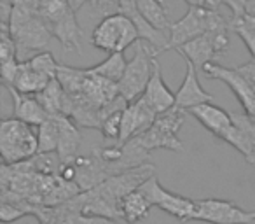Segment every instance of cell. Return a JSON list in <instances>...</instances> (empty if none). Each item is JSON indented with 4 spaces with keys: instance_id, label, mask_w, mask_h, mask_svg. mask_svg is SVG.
I'll use <instances>...</instances> for the list:
<instances>
[{
    "instance_id": "1",
    "label": "cell",
    "mask_w": 255,
    "mask_h": 224,
    "mask_svg": "<svg viewBox=\"0 0 255 224\" xmlns=\"http://www.w3.org/2000/svg\"><path fill=\"white\" fill-rule=\"evenodd\" d=\"M9 32L18 47V60L26 61L30 53H39L49 46L53 33L39 12L14 5L9 19Z\"/></svg>"
},
{
    "instance_id": "2",
    "label": "cell",
    "mask_w": 255,
    "mask_h": 224,
    "mask_svg": "<svg viewBox=\"0 0 255 224\" xmlns=\"http://www.w3.org/2000/svg\"><path fill=\"white\" fill-rule=\"evenodd\" d=\"M140 40L138 28L129 16L123 12L105 16L91 33V44L107 53H124Z\"/></svg>"
},
{
    "instance_id": "3",
    "label": "cell",
    "mask_w": 255,
    "mask_h": 224,
    "mask_svg": "<svg viewBox=\"0 0 255 224\" xmlns=\"http://www.w3.org/2000/svg\"><path fill=\"white\" fill-rule=\"evenodd\" d=\"M39 153V139L32 125L19 119H4L0 125V154L7 165L26 161Z\"/></svg>"
},
{
    "instance_id": "4",
    "label": "cell",
    "mask_w": 255,
    "mask_h": 224,
    "mask_svg": "<svg viewBox=\"0 0 255 224\" xmlns=\"http://www.w3.org/2000/svg\"><path fill=\"white\" fill-rule=\"evenodd\" d=\"M156 49L150 44L138 40L135 44V56L128 61L124 75L117 82L119 93L128 102L140 98L149 84L154 72V61H156Z\"/></svg>"
},
{
    "instance_id": "5",
    "label": "cell",
    "mask_w": 255,
    "mask_h": 224,
    "mask_svg": "<svg viewBox=\"0 0 255 224\" xmlns=\"http://www.w3.org/2000/svg\"><path fill=\"white\" fill-rule=\"evenodd\" d=\"M154 165L145 163L140 165V167L129 168V170H124L121 174H114L107 179L105 182L98 186V191L103 198L109 200L112 205H116L121 210V202L126 198L129 193L136 191L150 175H154Z\"/></svg>"
},
{
    "instance_id": "6",
    "label": "cell",
    "mask_w": 255,
    "mask_h": 224,
    "mask_svg": "<svg viewBox=\"0 0 255 224\" xmlns=\"http://www.w3.org/2000/svg\"><path fill=\"white\" fill-rule=\"evenodd\" d=\"M140 191L150 200L154 207H159L161 210H164L170 216L177 217L180 221H192L196 214V200L185 198V196L175 195L170 193L168 189H164L159 184L156 174L150 175L142 186H140Z\"/></svg>"
},
{
    "instance_id": "7",
    "label": "cell",
    "mask_w": 255,
    "mask_h": 224,
    "mask_svg": "<svg viewBox=\"0 0 255 224\" xmlns=\"http://www.w3.org/2000/svg\"><path fill=\"white\" fill-rule=\"evenodd\" d=\"M192 221L210 224H252L255 221V212L243 210L227 200L206 198L196 200V214Z\"/></svg>"
},
{
    "instance_id": "8",
    "label": "cell",
    "mask_w": 255,
    "mask_h": 224,
    "mask_svg": "<svg viewBox=\"0 0 255 224\" xmlns=\"http://www.w3.org/2000/svg\"><path fill=\"white\" fill-rule=\"evenodd\" d=\"M227 47H229V30H226V32H205L203 35L177 47L175 51H178L184 56V60H189L196 68L203 70L206 63L215 61L219 54L226 53Z\"/></svg>"
},
{
    "instance_id": "9",
    "label": "cell",
    "mask_w": 255,
    "mask_h": 224,
    "mask_svg": "<svg viewBox=\"0 0 255 224\" xmlns=\"http://www.w3.org/2000/svg\"><path fill=\"white\" fill-rule=\"evenodd\" d=\"M206 32V7H189L178 21L171 23L168 49H177Z\"/></svg>"
},
{
    "instance_id": "10",
    "label": "cell",
    "mask_w": 255,
    "mask_h": 224,
    "mask_svg": "<svg viewBox=\"0 0 255 224\" xmlns=\"http://www.w3.org/2000/svg\"><path fill=\"white\" fill-rule=\"evenodd\" d=\"M75 167H77V177L75 184L81 188V191H89V189L98 188L102 182H105L110 177L109 165L93 151L88 156L75 158Z\"/></svg>"
},
{
    "instance_id": "11",
    "label": "cell",
    "mask_w": 255,
    "mask_h": 224,
    "mask_svg": "<svg viewBox=\"0 0 255 224\" xmlns=\"http://www.w3.org/2000/svg\"><path fill=\"white\" fill-rule=\"evenodd\" d=\"M185 70L187 72H185L184 82L180 84L178 91L175 93V105L184 110H189L196 105L212 102L213 95H210V93H206L205 89H203V86L199 84L198 72H196L198 68L189 60H185Z\"/></svg>"
},
{
    "instance_id": "12",
    "label": "cell",
    "mask_w": 255,
    "mask_h": 224,
    "mask_svg": "<svg viewBox=\"0 0 255 224\" xmlns=\"http://www.w3.org/2000/svg\"><path fill=\"white\" fill-rule=\"evenodd\" d=\"M187 114L194 116V118L205 126V130H208L212 135L219 137L220 140H224L226 133L229 132L231 126H233V118H231L229 112L212 102L192 107V109L187 110Z\"/></svg>"
},
{
    "instance_id": "13",
    "label": "cell",
    "mask_w": 255,
    "mask_h": 224,
    "mask_svg": "<svg viewBox=\"0 0 255 224\" xmlns=\"http://www.w3.org/2000/svg\"><path fill=\"white\" fill-rule=\"evenodd\" d=\"M5 88H7V91L12 96V112H14L16 119L28 123L32 126H40L49 118V114H47L46 109L42 107L40 100L37 98V95L19 93L12 86H5Z\"/></svg>"
},
{
    "instance_id": "14",
    "label": "cell",
    "mask_w": 255,
    "mask_h": 224,
    "mask_svg": "<svg viewBox=\"0 0 255 224\" xmlns=\"http://www.w3.org/2000/svg\"><path fill=\"white\" fill-rule=\"evenodd\" d=\"M49 30L54 39H58V42L63 46L65 51H77V53L82 51V37H84V33H82L81 26H79L74 9L67 11V14H63L56 23H53L49 26Z\"/></svg>"
},
{
    "instance_id": "15",
    "label": "cell",
    "mask_w": 255,
    "mask_h": 224,
    "mask_svg": "<svg viewBox=\"0 0 255 224\" xmlns=\"http://www.w3.org/2000/svg\"><path fill=\"white\" fill-rule=\"evenodd\" d=\"M54 118H56L58 128H60V140H58V151H56L58 156H60L61 163L63 161L75 160L82 140L81 126L65 114L54 116Z\"/></svg>"
},
{
    "instance_id": "16",
    "label": "cell",
    "mask_w": 255,
    "mask_h": 224,
    "mask_svg": "<svg viewBox=\"0 0 255 224\" xmlns=\"http://www.w3.org/2000/svg\"><path fill=\"white\" fill-rule=\"evenodd\" d=\"M143 98L156 109V112H164V110L175 107V93L168 88V84L163 79V72H161L159 61H154V72L150 77L149 84H147L145 91H143Z\"/></svg>"
},
{
    "instance_id": "17",
    "label": "cell",
    "mask_w": 255,
    "mask_h": 224,
    "mask_svg": "<svg viewBox=\"0 0 255 224\" xmlns=\"http://www.w3.org/2000/svg\"><path fill=\"white\" fill-rule=\"evenodd\" d=\"M140 142V146H143L147 151H154V149H168L173 151V153H182L184 151V146L178 140L177 133H171L168 130L161 128L154 123L150 128H147L145 132L138 133L135 137Z\"/></svg>"
},
{
    "instance_id": "18",
    "label": "cell",
    "mask_w": 255,
    "mask_h": 224,
    "mask_svg": "<svg viewBox=\"0 0 255 224\" xmlns=\"http://www.w3.org/2000/svg\"><path fill=\"white\" fill-rule=\"evenodd\" d=\"M152 207L154 205L150 203V200L140 189H136L121 202V221L126 224L140 223L149 217Z\"/></svg>"
},
{
    "instance_id": "19",
    "label": "cell",
    "mask_w": 255,
    "mask_h": 224,
    "mask_svg": "<svg viewBox=\"0 0 255 224\" xmlns=\"http://www.w3.org/2000/svg\"><path fill=\"white\" fill-rule=\"evenodd\" d=\"M51 79L47 75L37 72L35 68L30 67L28 60L19 61V70L16 74V79L12 82V88L18 89L19 93H26V95H39Z\"/></svg>"
},
{
    "instance_id": "20",
    "label": "cell",
    "mask_w": 255,
    "mask_h": 224,
    "mask_svg": "<svg viewBox=\"0 0 255 224\" xmlns=\"http://www.w3.org/2000/svg\"><path fill=\"white\" fill-rule=\"evenodd\" d=\"M135 4H136V9L140 11V14H142L154 28L170 33L171 23H170V18H168L166 7H164V4L161 0H135Z\"/></svg>"
},
{
    "instance_id": "21",
    "label": "cell",
    "mask_w": 255,
    "mask_h": 224,
    "mask_svg": "<svg viewBox=\"0 0 255 224\" xmlns=\"http://www.w3.org/2000/svg\"><path fill=\"white\" fill-rule=\"evenodd\" d=\"M37 98L40 100V103H42V107L46 109V112L49 116L63 114V105H65V98H67V93H65L61 82L58 81V77L51 79L49 84L37 95Z\"/></svg>"
},
{
    "instance_id": "22",
    "label": "cell",
    "mask_w": 255,
    "mask_h": 224,
    "mask_svg": "<svg viewBox=\"0 0 255 224\" xmlns=\"http://www.w3.org/2000/svg\"><path fill=\"white\" fill-rule=\"evenodd\" d=\"M126 65H128V61L123 53H110L102 63L95 65V67H89L88 72L89 74L100 75V77H105V79H109V81L119 82L121 77L124 75Z\"/></svg>"
},
{
    "instance_id": "23",
    "label": "cell",
    "mask_w": 255,
    "mask_h": 224,
    "mask_svg": "<svg viewBox=\"0 0 255 224\" xmlns=\"http://www.w3.org/2000/svg\"><path fill=\"white\" fill-rule=\"evenodd\" d=\"M86 75H88L86 68H75V67H68L65 63H60L56 77L61 82L67 95H79L82 91V86H84Z\"/></svg>"
},
{
    "instance_id": "24",
    "label": "cell",
    "mask_w": 255,
    "mask_h": 224,
    "mask_svg": "<svg viewBox=\"0 0 255 224\" xmlns=\"http://www.w3.org/2000/svg\"><path fill=\"white\" fill-rule=\"evenodd\" d=\"M39 139V153H56L58 140H60V128L54 116H49L37 130Z\"/></svg>"
},
{
    "instance_id": "25",
    "label": "cell",
    "mask_w": 255,
    "mask_h": 224,
    "mask_svg": "<svg viewBox=\"0 0 255 224\" xmlns=\"http://www.w3.org/2000/svg\"><path fill=\"white\" fill-rule=\"evenodd\" d=\"M70 4L68 0H42L39 7V16L46 21L47 26L56 23L67 11H70Z\"/></svg>"
},
{
    "instance_id": "26",
    "label": "cell",
    "mask_w": 255,
    "mask_h": 224,
    "mask_svg": "<svg viewBox=\"0 0 255 224\" xmlns=\"http://www.w3.org/2000/svg\"><path fill=\"white\" fill-rule=\"evenodd\" d=\"M30 67L35 68L37 72L47 75L49 79H54L58 75V67L60 61H56V58L49 53V51H39L28 60Z\"/></svg>"
},
{
    "instance_id": "27",
    "label": "cell",
    "mask_w": 255,
    "mask_h": 224,
    "mask_svg": "<svg viewBox=\"0 0 255 224\" xmlns=\"http://www.w3.org/2000/svg\"><path fill=\"white\" fill-rule=\"evenodd\" d=\"M123 112L124 110H116L112 114H109L103 119L100 132H102L103 139L110 140L112 144H119L121 139V123H123Z\"/></svg>"
},
{
    "instance_id": "28",
    "label": "cell",
    "mask_w": 255,
    "mask_h": 224,
    "mask_svg": "<svg viewBox=\"0 0 255 224\" xmlns=\"http://www.w3.org/2000/svg\"><path fill=\"white\" fill-rule=\"evenodd\" d=\"M9 60H18V47L12 39L9 26L2 25V32H0V61H9Z\"/></svg>"
},
{
    "instance_id": "29",
    "label": "cell",
    "mask_w": 255,
    "mask_h": 224,
    "mask_svg": "<svg viewBox=\"0 0 255 224\" xmlns=\"http://www.w3.org/2000/svg\"><path fill=\"white\" fill-rule=\"evenodd\" d=\"M25 216H28V214L23 209H19L18 205H14V203L2 202V205H0V219H2V223H12V221H18Z\"/></svg>"
},
{
    "instance_id": "30",
    "label": "cell",
    "mask_w": 255,
    "mask_h": 224,
    "mask_svg": "<svg viewBox=\"0 0 255 224\" xmlns=\"http://www.w3.org/2000/svg\"><path fill=\"white\" fill-rule=\"evenodd\" d=\"M222 4H226L233 12V19H241L247 16V5L248 0H222Z\"/></svg>"
},
{
    "instance_id": "31",
    "label": "cell",
    "mask_w": 255,
    "mask_h": 224,
    "mask_svg": "<svg viewBox=\"0 0 255 224\" xmlns=\"http://www.w3.org/2000/svg\"><path fill=\"white\" fill-rule=\"evenodd\" d=\"M86 224H119V221L103 216H86Z\"/></svg>"
},
{
    "instance_id": "32",
    "label": "cell",
    "mask_w": 255,
    "mask_h": 224,
    "mask_svg": "<svg viewBox=\"0 0 255 224\" xmlns=\"http://www.w3.org/2000/svg\"><path fill=\"white\" fill-rule=\"evenodd\" d=\"M14 5H19V7H26L30 11H35L39 12V7H40V2L42 0H12Z\"/></svg>"
},
{
    "instance_id": "33",
    "label": "cell",
    "mask_w": 255,
    "mask_h": 224,
    "mask_svg": "<svg viewBox=\"0 0 255 224\" xmlns=\"http://www.w3.org/2000/svg\"><path fill=\"white\" fill-rule=\"evenodd\" d=\"M88 2H91V0H68V4H70V7L74 9L75 12H77L81 7H84Z\"/></svg>"
},
{
    "instance_id": "34",
    "label": "cell",
    "mask_w": 255,
    "mask_h": 224,
    "mask_svg": "<svg viewBox=\"0 0 255 224\" xmlns=\"http://www.w3.org/2000/svg\"><path fill=\"white\" fill-rule=\"evenodd\" d=\"M205 2H206V9H213V11H217L219 5L222 4V0H205Z\"/></svg>"
},
{
    "instance_id": "35",
    "label": "cell",
    "mask_w": 255,
    "mask_h": 224,
    "mask_svg": "<svg viewBox=\"0 0 255 224\" xmlns=\"http://www.w3.org/2000/svg\"><path fill=\"white\" fill-rule=\"evenodd\" d=\"M189 4V7H206L205 0H185Z\"/></svg>"
},
{
    "instance_id": "36",
    "label": "cell",
    "mask_w": 255,
    "mask_h": 224,
    "mask_svg": "<svg viewBox=\"0 0 255 224\" xmlns=\"http://www.w3.org/2000/svg\"><path fill=\"white\" fill-rule=\"evenodd\" d=\"M247 14L255 18V0H248V5H247Z\"/></svg>"
},
{
    "instance_id": "37",
    "label": "cell",
    "mask_w": 255,
    "mask_h": 224,
    "mask_svg": "<svg viewBox=\"0 0 255 224\" xmlns=\"http://www.w3.org/2000/svg\"><path fill=\"white\" fill-rule=\"evenodd\" d=\"M95 2H96V0H91V4H95Z\"/></svg>"
}]
</instances>
